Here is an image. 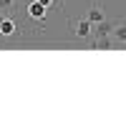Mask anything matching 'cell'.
<instances>
[{
	"label": "cell",
	"mask_w": 126,
	"mask_h": 126,
	"mask_svg": "<svg viewBox=\"0 0 126 126\" xmlns=\"http://www.w3.org/2000/svg\"><path fill=\"white\" fill-rule=\"evenodd\" d=\"M91 48H98V50H111V38L109 35H96L91 40Z\"/></svg>",
	"instance_id": "obj_6"
},
{
	"label": "cell",
	"mask_w": 126,
	"mask_h": 126,
	"mask_svg": "<svg viewBox=\"0 0 126 126\" xmlns=\"http://www.w3.org/2000/svg\"><path fill=\"white\" fill-rule=\"evenodd\" d=\"M86 18L91 20V23H93V25H96V23H101V20H103V18H106V15H103V8H101L98 3H93V5H91V10H88V15H86Z\"/></svg>",
	"instance_id": "obj_5"
},
{
	"label": "cell",
	"mask_w": 126,
	"mask_h": 126,
	"mask_svg": "<svg viewBox=\"0 0 126 126\" xmlns=\"http://www.w3.org/2000/svg\"><path fill=\"white\" fill-rule=\"evenodd\" d=\"M0 18H3V15H0Z\"/></svg>",
	"instance_id": "obj_10"
},
{
	"label": "cell",
	"mask_w": 126,
	"mask_h": 126,
	"mask_svg": "<svg viewBox=\"0 0 126 126\" xmlns=\"http://www.w3.org/2000/svg\"><path fill=\"white\" fill-rule=\"evenodd\" d=\"M15 5V0H0V10H10Z\"/></svg>",
	"instance_id": "obj_8"
},
{
	"label": "cell",
	"mask_w": 126,
	"mask_h": 126,
	"mask_svg": "<svg viewBox=\"0 0 126 126\" xmlns=\"http://www.w3.org/2000/svg\"><path fill=\"white\" fill-rule=\"evenodd\" d=\"M111 30H113V23L103 18L101 23H96V25H93V35H111Z\"/></svg>",
	"instance_id": "obj_4"
},
{
	"label": "cell",
	"mask_w": 126,
	"mask_h": 126,
	"mask_svg": "<svg viewBox=\"0 0 126 126\" xmlns=\"http://www.w3.org/2000/svg\"><path fill=\"white\" fill-rule=\"evenodd\" d=\"M38 3H43L46 8H50V5H53V3H56V0H38Z\"/></svg>",
	"instance_id": "obj_9"
},
{
	"label": "cell",
	"mask_w": 126,
	"mask_h": 126,
	"mask_svg": "<svg viewBox=\"0 0 126 126\" xmlns=\"http://www.w3.org/2000/svg\"><path fill=\"white\" fill-rule=\"evenodd\" d=\"M15 30H18V25H15L10 18H0V35H3V38L15 35Z\"/></svg>",
	"instance_id": "obj_3"
},
{
	"label": "cell",
	"mask_w": 126,
	"mask_h": 126,
	"mask_svg": "<svg viewBox=\"0 0 126 126\" xmlns=\"http://www.w3.org/2000/svg\"><path fill=\"white\" fill-rule=\"evenodd\" d=\"M73 33H76L78 38H91L93 35V23L88 18H83V20H78V23L73 25Z\"/></svg>",
	"instance_id": "obj_2"
},
{
	"label": "cell",
	"mask_w": 126,
	"mask_h": 126,
	"mask_svg": "<svg viewBox=\"0 0 126 126\" xmlns=\"http://www.w3.org/2000/svg\"><path fill=\"white\" fill-rule=\"evenodd\" d=\"M111 35L119 40V43H126V23H121V25H113V30H111Z\"/></svg>",
	"instance_id": "obj_7"
},
{
	"label": "cell",
	"mask_w": 126,
	"mask_h": 126,
	"mask_svg": "<svg viewBox=\"0 0 126 126\" xmlns=\"http://www.w3.org/2000/svg\"><path fill=\"white\" fill-rule=\"evenodd\" d=\"M46 15H48V8L43 5V3H38V0H33V3L28 5V18L30 20H46Z\"/></svg>",
	"instance_id": "obj_1"
}]
</instances>
